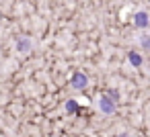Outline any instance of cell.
<instances>
[{
    "instance_id": "1",
    "label": "cell",
    "mask_w": 150,
    "mask_h": 137,
    "mask_svg": "<svg viewBox=\"0 0 150 137\" xmlns=\"http://www.w3.org/2000/svg\"><path fill=\"white\" fill-rule=\"evenodd\" d=\"M99 106H101L103 113H113V108H115V106H113V100H111L109 96H101V98H99Z\"/></svg>"
},
{
    "instance_id": "2",
    "label": "cell",
    "mask_w": 150,
    "mask_h": 137,
    "mask_svg": "<svg viewBox=\"0 0 150 137\" xmlns=\"http://www.w3.org/2000/svg\"><path fill=\"white\" fill-rule=\"evenodd\" d=\"M72 86L74 88H84L86 86V76L84 74H74L72 76Z\"/></svg>"
},
{
    "instance_id": "3",
    "label": "cell",
    "mask_w": 150,
    "mask_h": 137,
    "mask_svg": "<svg viewBox=\"0 0 150 137\" xmlns=\"http://www.w3.org/2000/svg\"><path fill=\"white\" fill-rule=\"evenodd\" d=\"M134 25H136V27H140V29H144V27L148 25V19H146V13H138V15L134 17Z\"/></svg>"
},
{
    "instance_id": "4",
    "label": "cell",
    "mask_w": 150,
    "mask_h": 137,
    "mask_svg": "<svg viewBox=\"0 0 150 137\" xmlns=\"http://www.w3.org/2000/svg\"><path fill=\"white\" fill-rule=\"evenodd\" d=\"M17 47H19L21 51H29V47H31V43H29L27 39H23V41H19V43H17Z\"/></svg>"
},
{
    "instance_id": "5",
    "label": "cell",
    "mask_w": 150,
    "mask_h": 137,
    "mask_svg": "<svg viewBox=\"0 0 150 137\" xmlns=\"http://www.w3.org/2000/svg\"><path fill=\"white\" fill-rule=\"evenodd\" d=\"M129 62H132L134 66H140V64H142V57H140L138 53H129Z\"/></svg>"
},
{
    "instance_id": "6",
    "label": "cell",
    "mask_w": 150,
    "mask_h": 137,
    "mask_svg": "<svg viewBox=\"0 0 150 137\" xmlns=\"http://www.w3.org/2000/svg\"><path fill=\"white\" fill-rule=\"evenodd\" d=\"M66 108L74 113V110H76V102H74V100H68V104H66Z\"/></svg>"
}]
</instances>
